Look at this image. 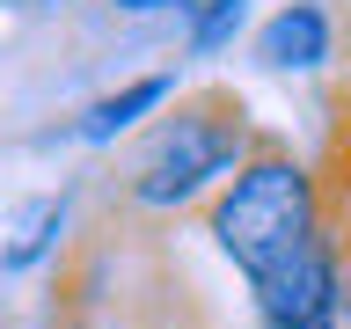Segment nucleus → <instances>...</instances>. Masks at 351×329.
<instances>
[{
  "label": "nucleus",
  "mask_w": 351,
  "mask_h": 329,
  "mask_svg": "<svg viewBox=\"0 0 351 329\" xmlns=\"http://www.w3.org/2000/svg\"><path fill=\"white\" fill-rule=\"evenodd\" d=\"M256 139H263V125L249 117V103H241L234 88H183L147 125L125 183H117V197H125V212H139V219L205 212V197L249 161Z\"/></svg>",
  "instance_id": "nucleus-1"
},
{
  "label": "nucleus",
  "mask_w": 351,
  "mask_h": 329,
  "mask_svg": "<svg viewBox=\"0 0 351 329\" xmlns=\"http://www.w3.org/2000/svg\"><path fill=\"white\" fill-rule=\"evenodd\" d=\"M205 241H213L219 256L234 263V278H263V271H278L293 249L329 227V183H322V161H307L278 139V132H263L249 161H241L213 197H205Z\"/></svg>",
  "instance_id": "nucleus-2"
},
{
  "label": "nucleus",
  "mask_w": 351,
  "mask_h": 329,
  "mask_svg": "<svg viewBox=\"0 0 351 329\" xmlns=\"http://www.w3.org/2000/svg\"><path fill=\"white\" fill-rule=\"evenodd\" d=\"M337 293H344V241H337V227H322L307 249H293L278 271L249 278V307H256L263 329H344Z\"/></svg>",
  "instance_id": "nucleus-3"
},
{
  "label": "nucleus",
  "mask_w": 351,
  "mask_h": 329,
  "mask_svg": "<svg viewBox=\"0 0 351 329\" xmlns=\"http://www.w3.org/2000/svg\"><path fill=\"white\" fill-rule=\"evenodd\" d=\"M249 59L263 73H322L337 66V15L322 0H285L249 29Z\"/></svg>",
  "instance_id": "nucleus-4"
},
{
  "label": "nucleus",
  "mask_w": 351,
  "mask_h": 329,
  "mask_svg": "<svg viewBox=\"0 0 351 329\" xmlns=\"http://www.w3.org/2000/svg\"><path fill=\"white\" fill-rule=\"evenodd\" d=\"M176 95H183V88H176V73H169V66H161V73H132L125 88L95 95V103H88L66 132H73L81 147H117V139H132V132H147V117H161Z\"/></svg>",
  "instance_id": "nucleus-5"
},
{
  "label": "nucleus",
  "mask_w": 351,
  "mask_h": 329,
  "mask_svg": "<svg viewBox=\"0 0 351 329\" xmlns=\"http://www.w3.org/2000/svg\"><path fill=\"white\" fill-rule=\"evenodd\" d=\"M66 219H73V197H29L8 212V234H0V271H37V263L59 256L66 241Z\"/></svg>",
  "instance_id": "nucleus-6"
},
{
  "label": "nucleus",
  "mask_w": 351,
  "mask_h": 329,
  "mask_svg": "<svg viewBox=\"0 0 351 329\" xmlns=\"http://www.w3.org/2000/svg\"><path fill=\"white\" fill-rule=\"evenodd\" d=\"M241 29H249V0H191V15H183L191 59H219Z\"/></svg>",
  "instance_id": "nucleus-7"
},
{
  "label": "nucleus",
  "mask_w": 351,
  "mask_h": 329,
  "mask_svg": "<svg viewBox=\"0 0 351 329\" xmlns=\"http://www.w3.org/2000/svg\"><path fill=\"white\" fill-rule=\"evenodd\" d=\"M322 183H329V227H337V241L351 249V132H329Z\"/></svg>",
  "instance_id": "nucleus-8"
},
{
  "label": "nucleus",
  "mask_w": 351,
  "mask_h": 329,
  "mask_svg": "<svg viewBox=\"0 0 351 329\" xmlns=\"http://www.w3.org/2000/svg\"><path fill=\"white\" fill-rule=\"evenodd\" d=\"M110 8H117V15H191V0H110Z\"/></svg>",
  "instance_id": "nucleus-9"
},
{
  "label": "nucleus",
  "mask_w": 351,
  "mask_h": 329,
  "mask_svg": "<svg viewBox=\"0 0 351 329\" xmlns=\"http://www.w3.org/2000/svg\"><path fill=\"white\" fill-rule=\"evenodd\" d=\"M337 66H344V81H351V15L337 22Z\"/></svg>",
  "instance_id": "nucleus-10"
},
{
  "label": "nucleus",
  "mask_w": 351,
  "mask_h": 329,
  "mask_svg": "<svg viewBox=\"0 0 351 329\" xmlns=\"http://www.w3.org/2000/svg\"><path fill=\"white\" fill-rule=\"evenodd\" d=\"M337 315H344V329H351V249H344V293H337Z\"/></svg>",
  "instance_id": "nucleus-11"
},
{
  "label": "nucleus",
  "mask_w": 351,
  "mask_h": 329,
  "mask_svg": "<svg viewBox=\"0 0 351 329\" xmlns=\"http://www.w3.org/2000/svg\"><path fill=\"white\" fill-rule=\"evenodd\" d=\"M59 329H103V322H88V315H66V322Z\"/></svg>",
  "instance_id": "nucleus-12"
}]
</instances>
